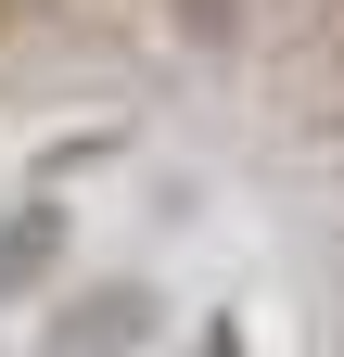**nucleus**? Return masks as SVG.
<instances>
[{
	"mask_svg": "<svg viewBox=\"0 0 344 357\" xmlns=\"http://www.w3.org/2000/svg\"><path fill=\"white\" fill-rule=\"evenodd\" d=\"M141 332H153V294L115 281L102 306H64V319H52V357H115V344H141Z\"/></svg>",
	"mask_w": 344,
	"mask_h": 357,
	"instance_id": "nucleus-1",
	"label": "nucleus"
},
{
	"mask_svg": "<svg viewBox=\"0 0 344 357\" xmlns=\"http://www.w3.org/2000/svg\"><path fill=\"white\" fill-rule=\"evenodd\" d=\"M52 255H64V217H52V204H26L13 230H0V294H38V268H52Z\"/></svg>",
	"mask_w": 344,
	"mask_h": 357,
	"instance_id": "nucleus-2",
	"label": "nucleus"
}]
</instances>
